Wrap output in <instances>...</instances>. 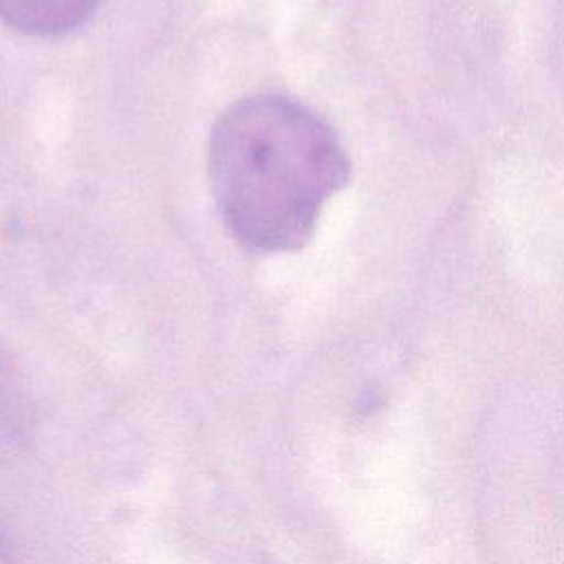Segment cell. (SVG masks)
<instances>
[{"label":"cell","mask_w":564,"mask_h":564,"mask_svg":"<svg viewBox=\"0 0 564 564\" xmlns=\"http://www.w3.org/2000/svg\"><path fill=\"white\" fill-rule=\"evenodd\" d=\"M24 403L11 379L9 366L0 355V456L11 452L24 434Z\"/></svg>","instance_id":"obj_3"},{"label":"cell","mask_w":564,"mask_h":564,"mask_svg":"<svg viewBox=\"0 0 564 564\" xmlns=\"http://www.w3.org/2000/svg\"><path fill=\"white\" fill-rule=\"evenodd\" d=\"M0 564H18L15 555H13V549L9 544V538H7L2 527H0Z\"/></svg>","instance_id":"obj_4"},{"label":"cell","mask_w":564,"mask_h":564,"mask_svg":"<svg viewBox=\"0 0 564 564\" xmlns=\"http://www.w3.org/2000/svg\"><path fill=\"white\" fill-rule=\"evenodd\" d=\"M104 0H0V20L24 35L55 37L79 29Z\"/></svg>","instance_id":"obj_2"},{"label":"cell","mask_w":564,"mask_h":564,"mask_svg":"<svg viewBox=\"0 0 564 564\" xmlns=\"http://www.w3.org/2000/svg\"><path fill=\"white\" fill-rule=\"evenodd\" d=\"M350 170L328 121L286 95L234 101L207 143L218 216L251 253H289L308 245L326 200L348 185Z\"/></svg>","instance_id":"obj_1"}]
</instances>
